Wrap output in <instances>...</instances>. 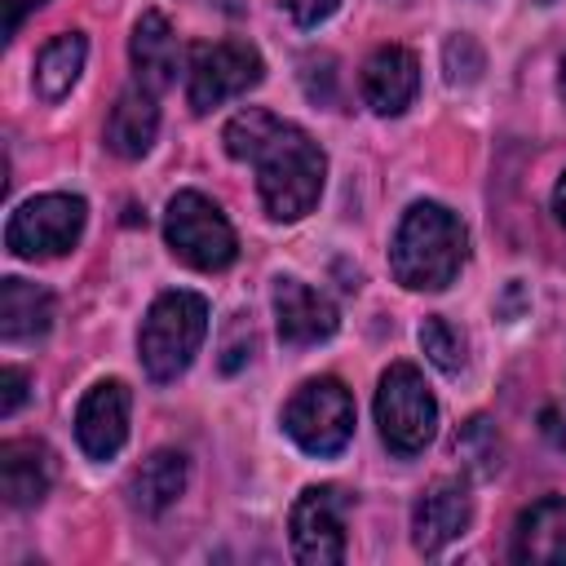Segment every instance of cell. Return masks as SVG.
Wrapping results in <instances>:
<instances>
[{"instance_id": "cell-1", "label": "cell", "mask_w": 566, "mask_h": 566, "mask_svg": "<svg viewBox=\"0 0 566 566\" xmlns=\"http://www.w3.org/2000/svg\"><path fill=\"white\" fill-rule=\"evenodd\" d=\"M221 142L230 159L256 168V195L274 221H301L318 203L327 155L301 124L248 106L226 124Z\"/></svg>"}, {"instance_id": "cell-2", "label": "cell", "mask_w": 566, "mask_h": 566, "mask_svg": "<svg viewBox=\"0 0 566 566\" xmlns=\"http://www.w3.org/2000/svg\"><path fill=\"white\" fill-rule=\"evenodd\" d=\"M469 256L464 221L442 203H411L389 243V270L407 292H442L455 283Z\"/></svg>"}, {"instance_id": "cell-3", "label": "cell", "mask_w": 566, "mask_h": 566, "mask_svg": "<svg viewBox=\"0 0 566 566\" xmlns=\"http://www.w3.org/2000/svg\"><path fill=\"white\" fill-rule=\"evenodd\" d=\"M208 336V301L199 292H164L150 301L146 318H142V332H137V354H142V371L155 380V385H168L177 380L199 345Z\"/></svg>"}, {"instance_id": "cell-4", "label": "cell", "mask_w": 566, "mask_h": 566, "mask_svg": "<svg viewBox=\"0 0 566 566\" xmlns=\"http://www.w3.org/2000/svg\"><path fill=\"white\" fill-rule=\"evenodd\" d=\"M164 239H168L177 261H186V265H195L203 274H217V270L234 265V256H239L234 226L199 190H177L168 199V208H164Z\"/></svg>"}, {"instance_id": "cell-5", "label": "cell", "mask_w": 566, "mask_h": 566, "mask_svg": "<svg viewBox=\"0 0 566 566\" xmlns=\"http://www.w3.org/2000/svg\"><path fill=\"white\" fill-rule=\"evenodd\" d=\"M283 429L305 455H340L354 438V398L336 376H314L305 380L287 407H283Z\"/></svg>"}, {"instance_id": "cell-6", "label": "cell", "mask_w": 566, "mask_h": 566, "mask_svg": "<svg viewBox=\"0 0 566 566\" xmlns=\"http://www.w3.org/2000/svg\"><path fill=\"white\" fill-rule=\"evenodd\" d=\"M376 424L380 442L394 455H416L429 447L438 429V398L411 363H389L376 389Z\"/></svg>"}, {"instance_id": "cell-7", "label": "cell", "mask_w": 566, "mask_h": 566, "mask_svg": "<svg viewBox=\"0 0 566 566\" xmlns=\"http://www.w3.org/2000/svg\"><path fill=\"white\" fill-rule=\"evenodd\" d=\"M84 221H88V203L80 195H62V190L35 195L9 212L4 248L13 256H27V261H49V256H62L80 243Z\"/></svg>"}, {"instance_id": "cell-8", "label": "cell", "mask_w": 566, "mask_h": 566, "mask_svg": "<svg viewBox=\"0 0 566 566\" xmlns=\"http://www.w3.org/2000/svg\"><path fill=\"white\" fill-rule=\"evenodd\" d=\"M261 75H265V62H261L256 44H248V40L195 44L190 62H186V102L195 115H208L212 106L256 88Z\"/></svg>"}, {"instance_id": "cell-9", "label": "cell", "mask_w": 566, "mask_h": 566, "mask_svg": "<svg viewBox=\"0 0 566 566\" xmlns=\"http://www.w3.org/2000/svg\"><path fill=\"white\" fill-rule=\"evenodd\" d=\"M345 513H349V495L340 486H305L287 513L292 557L301 566L345 562Z\"/></svg>"}, {"instance_id": "cell-10", "label": "cell", "mask_w": 566, "mask_h": 566, "mask_svg": "<svg viewBox=\"0 0 566 566\" xmlns=\"http://www.w3.org/2000/svg\"><path fill=\"white\" fill-rule=\"evenodd\" d=\"M473 522V500L460 478H438L420 491L411 509V544L424 557H438L447 544H455Z\"/></svg>"}, {"instance_id": "cell-11", "label": "cell", "mask_w": 566, "mask_h": 566, "mask_svg": "<svg viewBox=\"0 0 566 566\" xmlns=\"http://www.w3.org/2000/svg\"><path fill=\"white\" fill-rule=\"evenodd\" d=\"M128 385L124 380H97L80 407H75V442L88 460H111L128 442Z\"/></svg>"}, {"instance_id": "cell-12", "label": "cell", "mask_w": 566, "mask_h": 566, "mask_svg": "<svg viewBox=\"0 0 566 566\" xmlns=\"http://www.w3.org/2000/svg\"><path fill=\"white\" fill-rule=\"evenodd\" d=\"M270 301H274V327L283 345H318L340 327L336 305L301 279H274Z\"/></svg>"}, {"instance_id": "cell-13", "label": "cell", "mask_w": 566, "mask_h": 566, "mask_svg": "<svg viewBox=\"0 0 566 566\" xmlns=\"http://www.w3.org/2000/svg\"><path fill=\"white\" fill-rule=\"evenodd\" d=\"M358 88H363V102L376 115H402L411 106L416 88H420V62H416V53L402 49V44H380L363 62Z\"/></svg>"}, {"instance_id": "cell-14", "label": "cell", "mask_w": 566, "mask_h": 566, "mask_svg": "<svg viewBox=\"0 0 566 566\" xmlns=\"http://www.w3.org/2000/svg\"><path fill=\"white\" fill-rule=\"evenodd\" d=\"M513 562L566 566V495H544L513 522Z\"/></svg>"}, {"instance_id": "cell-15", "label": "cell", "mask_w": 566, "mask_h": 566, "mask_svg": "<svg viewBox=\"0 0 566 566\" xmlns=\"http://www.w3.org/2000/svg\"><path fill=\"white\" fill-rule=\"evenodd\" d=\"M57 473L53 451L40 438H9L0 447V495L9 509H31L49 495Z\"/></svg>"}, {"instance_id": "cell-16", "label": "cell", "mask_w": 566, "mask_h": 566, "mask_svg": "<svg viewBox=\"0 0 566 566\" xmlns=\"http://www.w3.org/2000/svg\"><path fill=\"white\" fill-rule=\"evenodd\" d=\"M128 57H133V71H137V84H146L150 93H164L177 84V66H181V44L168 27V18L159 9H146L137 22H133V35H128Z\"/></svg>"}, {"instance_id": "cell-17", "label": "cell", "mask_w": 566, "mask_h": 566, "mask_svg": "<svg viewBox=\"0 0 566 566\" xmlns=\"http://www.w3.org/2000/svg\"><path fill=\"white\" fill-rule=\"evenodd\" d=\"M159 93H150L146 84H128L111 115H106V150L119 155V159H142L150 146H155V133H159V106H155Z\"/></svg>"}, {"instance_id": "cell-18", "label": "cell", "mask_w": 566, "mask_h": 566, "mask_svg": "<svg viewBox=\"0 0 566 566\" xmlns=\"http://www.w3.org/2000/svg\"><path fill=\"white\" fill-rule=\"evenodd\" d=\"M186 478H190V460H186L181 451H172V447H159V451L146 455L142 469L133 473V486H128L133 509L146 513V517H159L164 509H172V504L181 500Z\"/></svg>"}, {"instance_id": "cell-19", "label": "cell", "mask_w": 566, "mask_h": 566, "mask_svg": "<svg viewBox=\"0 0 566 566\" xmlns=\"http://www.w3.org/2000/svg\"><path fill=\"white\" fill-rule=\"evenodd\" d=\"M49 327H53V292L27 279H4L0 283V336L18 345V340H40Z\"/></svg>"}, {"instance_id": "cell-20", "label": "cell", "mask_w": 566, "mask_h": 566, "mask_svg": "<svg viewBox=\"0 0 566 566\" xmlns=\"http://www.w3.org/2000/svg\"><path fill=\"white\" fill-rule=\"evenodd\" d=\"M84 57H88V40L84 31H57L40 53H35V93L44 102H62L80 71H84Z\"/></svg>"}, {"instance_id": "cell-21", "label": "cell", "mask_w": 566, "mask_h": 566, "mask_svg": "<svg viewBox=\"0 0 566 566\" xmlns=\"http://www.w3.org/2000/svg\"><path fill=\"white\" fill-rule=\"evenodd\" d=\"M455 455L464 460V469L473 478H491L500 469V433L486 416H473L460 433H455Z\"/></svg>"}, {"instance_id": "cell-22", "label": "cell", "mask_w": 566, "mask_h": 566, "mask_svg": "<svg viewBox=\"0 0 566 566\" xmlns=\"http://www.w3.org/2000/svg\"><path fill=\"white\" fill-rule=\"evenodd\" d=\"M420 349H424V358H429L438 371H447V376H455V371L464 367V340H460V332H455L442 314H429V318L420 323Z\"/></svg>"}, {"instance_id": "cell-23", "label": "cell", "mask_w": 566, "mask_h": 566, "mask_svg": "<svg viewBox=\"0 0 566 566\" xmlns=\"http://www.w3.org/2000/svg\"><path fill=\"white\" fill-rule=\"evenodd\" d=\"M442 71H447V84H455V88H464V84H473L482 71H486V53H482V44L473 40V35H451L447 44H442Z\"/></svg>"}, {"instance_id": "cell-24", "label": "cell", "mask_w": 566, "mask_h": 566, "mask_svg": "<svg viewBox=\"0 0 566 566\" xmlns=\"http://www.w3.org/2000/svg\"><path fill=\"white\" fill-rule=\"evenodd\" d=\"M301 84H305V97L318 102V106H332L336 102V57L332 53H305L301 57Z\"/></svg>"}, {"instance_id": "cell-25", "label": "cell", "mask_w": 566, "mask_h": 566, "mask_svg": "<svg viewBox=\"0 0 566 566\" xmlns=\"http://www.w3.org/2000/svg\"><path fill=\"white\" fill-rule=\"evenodd\" d=\"M27 402V371H18V367H4L0 371V416L9 420L18 407Z\"/></svg>"}, {"instance_id": "cell-26", "label": "cell", "mask_w": 566, "mask_h": 566, "mask_svg": "<svg viewBox=\"0 0 566 566\" xmlns=\"http://www.w3.org/2000/svg\"><path fill=\"white\" fill-rule=\"evenodd\" d=\"M336 4H340V0H283V9L292 13L296 27H318V22H327V18L336 13Z\"/></svg>"}, {"instance_id": "cell-27", "label": "cell", "mask_w": 566, "mask_h": 566, "mask_svg": "<svg viewBox=\"0 0 566 566\" xmlns=\"http://www.w3.org/2000/svg\"><path fill=\"white\" fill-rule=\"evenodd\" d=\"M4 4V40H13V31L22 27V18L31 13V9H40L44 0H0Z\"/></svg>"}, {"instance_id": "cell-28", "label": "cell", "mask_w": 566, "mask_h": 566, "mask_svg": "<svg viewBox=\"0 0 566 566\" xmlns=\"http://www.w3.org/2000/svg\"><path fill=\"white\" fill-rule=\"evenodd\" d=\"M553 212H557V221L566 226V172H562L557 186H553Z\"/></svg>"}, {"instance_id": "cell-29", "label": "cell", "mask_w": 566, "mask_h": 566, "mask_svg": "<svg viewBox=\"0 0 566 566\" xmlns=\"http://www.w3.org/2000/svg\"><path fill=\"white\" fill-rule=\"evenodd\" d=\"M544 420H548V424H544V429H548V433H553V442H557V447H562V451H566V420H562V416H553V411H548V416H544Z\"/></svg>"}, {"instance_id": "cell-30", "label": "cell", "mask_w": 566, "mask_h": 566, "mask_svg": "<svg viewBox=\"0 0 566 566\" xmlns=\"http://www.w3.org/2000/svg\"><path fill=\"white\" fill-rule=\"evenodd\" d=\"M208 4H217V9H226V13H239V9H243V0H208Z\"/></svg>"}, {"instance_id": "cell-31", "label": "cell", "mask_w": 566, "mask_h": 566, "mask_svg": "<svg viewBox=\"0 0 566 566\" xmlns=\"http://www.w3.org/2000/svg\"><path fill=\"white\" fill-rule=\"evenodd\" d=\"M557 93H562V102H566V53H562V71H557Z\"/></svg>"}, {"instance_id": "cell-32", "label": "cell", "mask_w": 566, "mask_h": 566, "mask_svg": "<svg viewBox=\"0 0 566 566\" xmlns=\"http://www.w3.org/2000/svg\"><path fill=\"white\" fill-rule=\"evenodd\" d=\"M539 4H553V0H539Z\"/></svg>"}]
</instances>
